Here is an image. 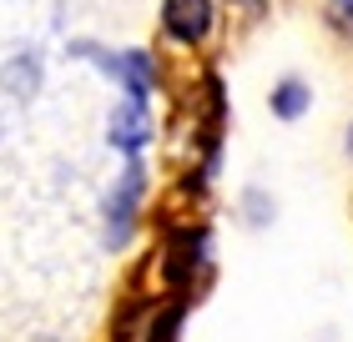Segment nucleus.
I'll return each instance as SVG.
<instances>
[{
  "instance_id": "1",
  "label": "nucleus",
  "mask_w": 353,
  "mask_h": 342,
  "mask_svg": "<svg viewBox=\"0 0 353 342\" xmlns=\"http://www.w3.org/2000/svg\"><path fill=\"white\" fill-rule=\"evenodd\" d=\"M76 56L96 61V66H101L106 76H117V81H121V91H126V96H141V101H147V91H152V81H157V66H152V56H147V51H121V56H111V51H101V45L81 41V45H76Z\"/></svg>"
},
{
  "instance_id": "2",
  "label": "nucleus",
  "mask_w": 353,
  "mask_h": 342,
  "mask_svg": "<svg viewBox=\"0 0 353 342\" xmlns=\"http://www.w3.org/2000/svg\"><path fill=\"white\" fill-rule=\"evenodd\" d=\"M141 191H147V176H141V161H132V167H126V176L111 186V197H106V242H111V247H121V242L132 237Z\"/></svg>"
},
{
  "instance_id": "3",
  "label": "nucleus",
  "mask_w": 353,
  "mask_h": 342,
  "mask_svg": "<svg viewBox=\"0 0 353 342\" xmlns=\"http://www.w3.org/2000/svg\"><path fill=\"white\" fill-rule=\"evenodd\" d=\"M162 30L176 45H202L212 36V0H162Z\"/></svg>"
},
{
  "instance_id": "4",
  "label": "nucleus",
  "mask_w": 353,
  "mask_h": 342,
  "mask_svg": "<svg viewBox=\"0 0 353 342\" xmlns=\"http://www.w3.org/2000/svg\"><path fill=\"white\" fill-rule=\"evenodd\" d=\"M106 141L117 146V151L137 156L141 146L152 141V106L141 101V96H126V101L111 111V121H106Z\"/></svg>"
},
{
  "instance_id": "5",
  "label": "nucleus",
  "mask_w": 353,
  "mask_h": 342,
  "mask_svg": "<svg viewBox=\"0 0 353 342\" xmlns=\"http://www.w3.org/2000/svg\"><path fill=\"white\" fill-rule=\"evenodd\" d=\"M313 101V91L303 86V81H283L278 91H272V116H283V121H298L303 111H308Z\"/></svg>"
},
{
  "instance_id": "6",
  "label": "nucleus",
  "mask_w": 353,
  "mask_h": 342,
  "mask_svg": "<svg viewBox=\"0 0 353 342\" xmlns=\"http://www.w3.org/2000/svg\"><path fill=\"white\" fill-rule=\"evenodd\" d=\"M328 21L353 36V0H328Z\"/></svg>"
},
{
  "instance_id": "7",
  "label": "nucleus",
  "mask_w": 353,
  "mask_h": 342,
  "mask_svg": "<svg viewBox=\"0 0 353 342\" xmlns=\"http://www.w3.org/2000/svg\"><path fill=\"white\" fill-rule=\"evenodd\" d=\"M348 156H353V126H348Z\"/></svg>"
},
{
  "instance_id": "8",
  "label": "nucleus",
  "mask_w": 353,
  "mask_h": 342,
  "mask_svg": "<svg viewBox=\"0 0 353 342\" xmlns=\"http://www.w3.org/2000/svg\"><path fill=\"white\" fill-rule=\"evenodd\" d=\"M237 6H258V0H237Z\"/></svg>"
}]
</instances>
